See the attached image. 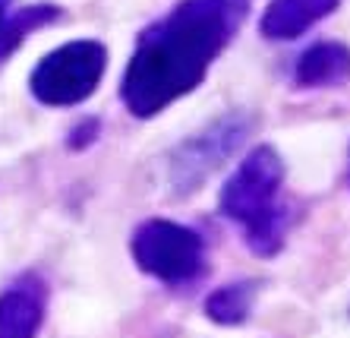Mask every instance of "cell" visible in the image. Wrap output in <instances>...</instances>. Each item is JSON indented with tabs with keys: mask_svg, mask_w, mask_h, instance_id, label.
I'll use <instances>...</instances> for the list:
<instances>
[{
	"mask_svg": "<svg viewBox=\"0 0 350 338\" xmlns=\"http://www.w3.org/2000/svg\"><path fill=\"white\" fill-rule=\"evenodd\" d=\"M224 44L218 0H189L155 35H148L123 79V101L133 114L152 117L205 76Z\"/></svg>",
	"mask_w": 350,
	"mask_h": 338,
	"instance_id": "cell-1",
	"label": "cell"
},
{
	"mask_svg": "<svg viewBox=\"0 0 350 338\" xmlns=\"http://www.w3.org/2000/svg\"><path fill=\"white\" fill-rule=\"evenodd\" d=\"M101 73H105V48L98 42H70L51 51L35 66L32 92L41 105H79L95 92Z\"/></svg>",
	"mask_w": 350,
	"mask_h": 338,
	"instance_id": "cell-2",
	"label": "cell"
},
{
	"mask_svg": "<svg viewBox=\"0 0 350 338\" xmlns=\"http://www.w3.org/2000/svg\"><path fill=\"white\" fill-rule=\"evenodd\" d=\"M281 187V165L271 148H259L243 161L237 177L228 183V190L221 196V206L230 218L243 222L253 234L256 247L259 240L271 237V228L278 222L275 196Z\"/></svg>",
	"mask_w": 350,
	"mask_h": 338,
	"instance_id": "cell-3",
	"label": "cell"
},
{
	"mask_svg": "<svg viewBox=\"0 0 350 338\" xmlns=\"http://www.w3.org/2000/svg\"><path fill=\"white\" fill-rule=\"evenodd\" d=\"M133 256L142 272L161 281H187L202 265V240L174 222H146L133 237Z\"/></svg>",
	"mask_w": 350,
	"mask_h": 338,
	"instance_id": "cell-4",
	"label": "cell"
},
{
	"mask_svg": "<svg viewBox=\"0 0 350 338\" xmlns=\"http://www.w3.org/2000/svg\"><path fill=\"white\" fill-rule=\"evenodd\" d=\"M44 320V285L23 275L0 294V338H35Z\"/></svg>",
	"mask_w": 350,
	"mask_h": 338,
	"instance_id": "cell-5",
	"label": "cell"
},
{
	"mask_svg": "<svg viewBox=\"0 0 350 338\" xmlns=\"http://www.w3.org/2000/svg\"><path fill=\"white\" fill-rule=\"evenodd\" d=\"M300 86H338L350 79V51L341 44H319L306 51L297 66Z\"/></svg>",
	"mask_w": 350,
	"mask_h": 338,
	"instance_id": "cell-6",
	"label": "cell"
},
{
	"mask_svg": "<svg viewBox=\"0 0 350 338\" xmlns=\"http://www.w3.org/2000/svg\"><path fill=\"white\" fill-rule=\"evenodd\" d=\"M7 3H10V0H0V57H7V54L16 48L19 38H23L29 29H35V25H41V23H48V19L54 16V10H51V7H29V10H19V13H13V16H10Z\"/></svg>",
	"mask_w": 350,
	"mask_h": 338,
	"instance_id": "cell-7",
	"label": "cell"
},
{
	"mask_svg": "<svg viewBox=\"0 0 350 338\" xmlns=\"http://www.w3.org/2000/svg\"><path fill=\"white\" fill-rule=\"evenodd\" d=\"M250 310V288H224L208 300V316L218 322H240Z\"/></svg>",
	"mask_w": 350,
	"mask_h": 338,
	"instance_id": "cell-8",
	"label": "cell"
}]
</instances>
